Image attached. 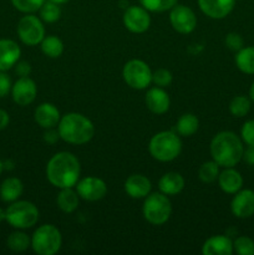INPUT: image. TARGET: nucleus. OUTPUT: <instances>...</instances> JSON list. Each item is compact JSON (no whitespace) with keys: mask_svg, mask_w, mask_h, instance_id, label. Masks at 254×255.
I'll use <instances>...</instances> for the list:
<instances>
[{"mask_svg":"<svg viewBox=\"0 0 254 255\" xmlns=\"http://www.w3.org/2000/svg\"><path fill=\"white\" fill-rule=\"evenodd\" d=\"M11 79L5 74V71H0V99L7 96L11 91Z\"/></svg>","mask_w":254,"mask_h":255,"instance_id":"obj_38","label":"nucleus"},{"mask_svg":"<svg viewBox=\"0 0 254 255\" xmlns=\"http://www.w3.org/2000/svg\"><path fill=\"white\" fill-rule=\"evenodd\" d=\"M233 249L239 255H254V241L246 236L238 237L233 242Z\"/></svg>","mask_w":254,"mask_h":255,"instance_id":"obj_33","label":"nucleus"},{"mask_svg":"<svg viewBox=\"0 0 254 255\" xmlns=\"http://www.w3.org/2000/svg\"><path fill=\"white\" fill-rule=\"evenodd\" d=\"M125 82L131 89L144 90L152 82V71L142 60H129L122 70Z\"/></svg>","mask_w":254,"mask_h":255,"instance_id":"obj_8","label":"nucleus"},{"mask_svg":"<svg viewBox=\"0 0 254 255\" xmlns=\"http://www.w3.org/2000/svg\"><path fill=\"white\" fill-rule=\"evenodd\" d=\"M15 72L20 77H27L31 74V66L26 61H17L15 65Z\"/></svg>","mask_w":254,"mask_h":255,"instance_id":"obj_39","label":"nucleus"},{"mask_svg":"<svg viewBox=\"0 0 254 255\" xmlns=\"http://www.w3.org/2000/svg\"><path fill=\"white\" fill-rule=\"evenodd\" d=\"M80 162L70 152H59L47 162L46 178L56 188H72L80 178Z\"/></svg>","mask_w":254,"mask_h":255,"instance_id":"obj_1","label":"nucleus"},{"mask_svg":"<svg viewBox=\"0 0 254 255\" xmlns=\"http://www.w3.org/2000/svg\"><path fill=\"white\" fill-rule=\"evenodd\" d=\"M24 191L22 182L16 177H9L0 186V198L6 203L17 201Z\"/></svg>","mask_w":254,"mask_h":255,"instance_id":"obj_23","label":"nucleus"},{"mask_svg":"<svg viewBox=\"0 0 254 255\" xmlns=\"http://www.w3.org/2000/svg\"><path fill=\"white\" fill-rule=\"evenodd\" d=\"M142 6L152 12H163L171 10L177 4V0H139Z\"/></svg>","mask_w":254,"mask_h":255,"instance_id":"obj_32","label":"nucleus"},{"mask_svg":"<svg viewBox=\"0 0 254 255\" xmlns=\"http://www.w3.org/2000/svg\"><path fill=\"white\" fill-rule=\"evenodd\" d=\"M60 138L71 144H85L95 134L94 124L86 116L77 112H70L60 119L57 125Z\"/></svg>","mask_w":254,"mask_h":255,"instance_id":"obj_3","label":"nucleus"},{"mask_svg":"<svg viewBox=\"0 0 254 255\" xmlns=\"http://www.w3.org/2000/svg\"><path fill=\"white\" fill-rule=\"evenodd\" d=\"M219 164L216 161L204 162L198 169V178L203 183H213L218 179Z\"/></svg>","mask_w":254,"mask_h":255,"instance_id":"obj_31","label":"nucleus"},{"mask_svg":"<svg viewBox=\"0 0 254 255\" xmlns=\"http://www.w3.org/2000/svg\"><path fill=\"white\" fill-rule=\"evenodd\" d=\"M241 136L244 143L254 146V120H249L243 125L241 129Z\"/></svg>","mask_w":254,"mask_h":255,"instance_id":"obj_36","label":"nucleus"},{"mask_svg":"<svg viewBox=\"0 0 254 255\" xmlns=\"http://www.w3.org/2000/svg\"><path fill=\"white\" fill-rule=\"evenodd\" d=\"M50 1H54V2H56V4L61 5V4H65V2H67L69 0H50Z\"/></svg>","mask_w":254,"mask_h":255,"instance_id":"obj_45","label":"nucleus"},{"mask_svg":"<svg viewBox=\"0 0 254 255\" xmlns=\"http://www.w3.org/2000/svg\"><path fill=\"white\" fill-rule=\"evenodd\" d=\"M76 192L84 201L96 202L107 193V186L104 179L97 177H85L76 183Z\"/></svg>","mask_w":254,"mask_h":255,"instance_id":"obj_12","label":"nucleus"},{"mask_svg":"<svg viewBox=\"0 0 254 255\" xmlns=\"http://www.w3.org/2000/svg\"><path fill=\"white\" fill-rule=\"evenodd\" d=\"M7 248L12 252H16V253H21V252L26 251L29 247H31V239L29 238L27 234H25L24 232H14V233L10 234L7 237Z\"/></svg>","mask_w":254,"mask_h":255,"instance_id":"obj_28","label":"nucleus"},{"mask_svg":"<svg viewBox=\"0 0 254 255\" xmlns=\"http://www.w3.org/2000/svg\"><path fill=\"white\" fill-rule=\"evenodd\" d=\"M40 44H41V51L44 52L45 56L50 57V59H57L64 52V42L55 35L45 36Z\"/></svg>","mask_w":254,"mask_h":255,"instance_id":"obj_27","label":"nucleus"},{"mask_svg":"<svg viewBox=\"0 0 254 255\" xmlns=\"http://www.w3.org/2000/svg\"><path fill=\"white\" fill-rule=\"evenodd\" d=\"M2 221H5V211L2 208H0V223Z\"/></svg>","mask_w":254,"mask_h":255,"instance_id":"obj_44","label":"nucleus"},{"mask_svg":"<svg viewBox=\"0 0 254 255\" xmlns=\"http://www.w3.org/2000/svg\"><path fill=\"white\" fill-rule=\"evenodd\" d=\"M5 221L16 229H29L39 221V209L27 201H15L5 211Z\"/></svg>","mask_w":254,"mask_h":255,"instance_id":"obj_5","label":"nucleus"},{"mask_svg":"<svg viewBox=\"0 0 254 255\" xmlns=\"http://www.w3.org/2000/svg\"><path fill=\"white\" fill-rule=\"evenodd\" d=\"M249 97H251L252 101L254 102V82H253V84H252L251 89H249Z\"/></svg>","mask_w":254,"mask_h":255,"instance_id":"obj_43","label":"nucleus"},{"mask_svg":"<svg viewBox=\"0 0 254 255\" xmlns=\"http://www.w3.org/2000/svg\"><path fill=\"white\" fill-rule=\"evenodd\" d=\"M218 184L224 193L236 194L243 187V177L233 167H227L219 173Z\"/></svg>","mask_w":254,"mask_h":255,"instance_id":"obj_21","label":"nucleus"},{"mask_svg":"<svg viewBox=\"0 0 254 255\" xmlns=\"http://www.w3.org/2000/svg\"><path fill=\"white\" fill-rule=\"evenodd\" d=\"M236 0H198V6L211 19H224L234 9Z\"/></svg>","mask_w":254,"mask_h":255,"instance_id":"obj_15","label":"nucleus"},{"mask_svg":"<svg viewBox=\"0 0 254 255\" xmlns=\"http://www.w3.org/2000/svg\"><path fill=\"white\" fill-rule=\"evenodd\" d=\"M146 106L152 114L163 115L168 111L171 100H169L168 94L164 91L162 87H152L147 91L146 97H144Z\"/></svg>","mask_w":254,"mask_h":255,"instance_id":"obj_16","label":"nucleus"},{"mask_svg":"<svg viewBox=\"0 0 254 255\" xmlns=\"http://www.w3.org/2000/svg\"><path fill=\"white\" fill-rule=\"evenodd\" d=\"M236 65L244 74L254 75V46L242 47L237 51Z\"/></svg>","mask_w":254,"mask_h":255,"instance_id":"obj_25","label":"nucleus"},{"mask_svg":"<svg viewBox=\"0 0 254 255\" xmlns=\"http://www.w3.org/2000/svg\"><path fill=\"white\" fill-rule=\"evenodd\" d=\"M40 19L42 21L47 22V24H52V22H56L57 20L61 17V9H60V5L56 4L54 1H45L42 4V6L40 7Z\"/></svg>","mask_w":254,"mask_h":255,"instance_id":"obj_30","label":"nucleus"},{"mask_svg":"<svg viewBox=\"0 0 254 255\" xmlns=\"http://www.w3.org/2000/svg\"><path fill=\"white\" fill-rule=\"evenodd\" d=\"M199 121L193 114H184L178 119L176 125V131L179 136L189 137L198 131Z\"/></svg>","mask_w":254,"mask_h":255,"instance_id":"obj_26","label":"nucleus"},{"mask_svg":"<svg viewBox=\"0 0 254 255\" xmlns=\"http://www.w3.org/2000/svg\"><path fill=\"white\" fill-rule=\"evenodd\" d=\"M16 31L19 39L29 46L40 44L45 37V27L41 19L32 14L25 15L19 20Z\"/></svg>","mask_w":254,"mask_h":255,"instance_id":"obj_9","label":"nucleus"},{"mask_svg":"<svg viewBox=\"0 0 254 255\" xmlns=\"http://www.w3.org/2000/svg\"><path fill=\"white\" fill-rule=\"evenodd\" d=\"M173 76H172L171 71L167 69H158L154 72H152V82L158 87H167L171 85Z\"/></svg>","mask_w":254,"mask_h":255,"instance_id":"obj_35","label":"nucleus"},{"mask_svg":"<svg viewBox=\"0 0 254 255\" xmlns=\"http://www.w3.org/2000/svg\"><path fill=\"white\" fill-rule=\"evenodd\" d=\"M232 213L237 218H249L254 214V191L241 189L234 194L231 202Z\"/></svg>","mask_w":254,"mask_h":255,"instance_id":"obj_14","label":"nucleus"},{"mask_svg":"<svg viewBox=\"0 0 254 255\" xmlns=\"http://www.w3.org/2000/svg\"><path fill=\"white\" fill-rule=\"evenodd\" d=\"M124 25L128 31L134 34H142L147 31L151 25V16L148 14V10L143 6H132L127 7L124 14Z\"/></svg>","mask_w":254,"mask_h":255,"instance_id":"obj_11","label":"nucleus"},{"mask_svg":"<svg viewBox=\"0 0 254 255\" xmlns=\"http://www.w3.org/2000/svg\"><path fill=\"white\" fill-rule=\"evenodd\" d=\"M151 181L143 174H132L125 182V192L131 198H146L151 193Z\"/></svg>","mask_w":254,"mask_h":255,"instance_id":"obj_18","label":"nucleus"},{"mask_svg":"<svg viewBox=\"0 0 254 255\" xmlns=\"http://www.w3.org/2000/svg\"><path fill=\"white\" fill-rule=\"evenodd\" d=\"M242 139L234 132L223 131L217 133L211 142V154L219 167H234L243 157Z\"/></svg>","mask_w":254,"mask_h":255,"instance_id":"obj_2","label":"nucleus"},{"mask_svg":"<svg viewBox=\"0 0 254 255\" xmlns=\"http://www.w3.org/2000/svg\"><path fill=\"white\" fill-rule=\"evenodd\" d=\"M10 1L19 11L25 12V14H32V12L40 10V7L46 0H10Z\"/></svg>","mask_w":254,"mask_h":255,"instance_id":"obj_34","label":"nucleus"},{"mask_svg":"<svg viewBox=\"0 0 254 255\" xmlns=\"http://www.w3.org/2000/svg\"><path fill=\"white\" fill-rule=\"evenodd\" d=\"M34 119L40 127L46 129L57 126L61 116H60V111L55 105L44 102L35 109Z\"/></svg>","mask_w":254,"mask_h":255,"instance_id":"obj_19","label":"nucleus"},{"mask_svg":"<svg viewBox=\"0 0 254 255\" xmlns=\"http://www.w3.org/2000/svg\"><path fill=\"white\" fill-rule=\"evenodd\" d=\"M61 233L52 224H44L39 227L31 237L32 251L39 255L56 254L61 248Z\"/></svg>","mask_w":254,"mask_h":255,"instance_id":"obj_7","label":"nucleus"},{"mask_svg":"<svg viewBox=\"0 0 254 255\" xmlns=\"http://www.w3.org/2000/svg\"><path fill=\"white\" fill-rule=\"evenodd\" d=\"M21 50L15 41L0 39V71H7L19 61Z\"/></svg>","mask_w":254,"mask_h":255,"instance_id":"obj_17","label":"nucleus"},{"mask_svg":"<svg viewBox=\"0 0 254 255\" xmlns=\"http://www.w3.org/2000/svg\"><path fill=\"white\" fill-rule=\"evenodd\" d=\"M60 139V133L59 131L52 128H46V132L44 133V141L49 144H55Z\"/></svg>","mask_w":254,"mask_h":255,"instance_id":"obj_40","label":"nucleus"},{"mask_svg":"<svg viewBox=\"0 0 254 255\" xmlns=\"http://www.w3.org/2000/svg\"><path fill=\"white\" fill-rule=\"evenodd\" d=\"M79 194L72 188H61L60 193L57 194L56 203L59 208L65 213H72L79 207Z\"/></svg>","mask_w":254,"mask_h":255,"instance_id":"obj_24","label":"nucleus"},{"mask_svg":"<svg viewBox=\"0 0 254 255\" xmlns=\"http://www.w3.org/2000/svg\"><path fill=\"white\" fill-rule=\"evenodd\" d=\"M242 158L251 166H254V146H248V148L243 151V157Z\"/></svg>","mask_w":254,"mask_h":255,"instance_id":"obj_41","label":"nucleus"},{"mask_svg":"<svg viewBox=\"0 0 254 255\" xmlns=\"http://www.w3.org/2000/svg\"><path fill=\"white\" fill-rule=\"evenodd\" d=\"M2 169H4V163L1 162V159H0V174H1Z\"/></svg>","mask_w":254,"mask_h":255,"instance_id":"obj_46","label":"nucleus"},{"mask_svg":"<svg viewBox=\"0 0 254 255\" xmlns=\"http://www.w3.org/2000/svg\"><path fill=\"white\" fill-rule=\"evenodd\" d=\"M37 87L32 79L27 77H20L11 87L12 100L19 106H27L32 104L36 97Z\"/></svg>","mask_w":254,"mask_h":255,"instance_id":"obj_13","label":"nucleus"},{"mask_svg":"<svg viewBox=\"0 0 254 255\" xmlns=\"http://www.w3.org/2000/svg\"><path fill=\"white\" fill-rule=\"evenodd\" d=\"M148 151L157 161L171 162L181 153L182 141L173 131L158 132L149 141Z\"/></svg>","mask_w":254,"mask_h":255,"instance_id":"obj_4","label":"nucleus"},{"mask_svg":"<svg viewBox=\"0 0 254 255\" xmlns=\"http://www.w3.org/2000/svg\"><path fill=\"white\" fill-rule=\"evenodd\" d=\"M226 45L232 51H239L244 45L243 37L237 32H229L226 36Z\"/></svg>","mask_w":254,"mask_h":255,"instance_id":"obj_37","label":"nucleus"},{"mask_svg":"<svg viewBox=\"0 0 254 255\" xmlns=\"http://www.w3.org/2000/svg\"><path fill=\"white\" fill-rule=\"evenodd\" d=\"M158 188L166 196H176L183 191L184 178L177 172H168L161 177Z\"/></svg>","mask_w":254,"mask_h":255,"instance_id":"obj_22","label":"nucleus"},{"mask_svg":"<svg viewBox=\"0 0 254 255\" xmlns=\"http://www.w3.org/2000/svg\"><path fill=\"white\" fill-rule=\"evenodd\" d=\"M252 100L251 97H247L244 95H239L232 99L229 104V111L234 117H244L251 111Z\"/></svg>","mask_w":254,"mask_h":255,"instance_id":"obj_29","label":"nucleus"},{"mask_svg":"<svg viewBox=\"0 0 254 255\" xmlns=\"http://www.w3.org/2000/svg\"><path fill=\"white\" fill-rule=\"evenodd\" d=\"M144 219L152 226H162L169 219L172 214V204L168 197L159 193H149L144 198L142 208Z\"/></svg>","mask_w":254,"mask_h":255,"instance_id":"obj_6","label":"nucleus"},{"mask_svg":"<svg viewBox=\"0 0 254 255\" xmlns=\"http://www.w3.org/2000/svg\"><path fill=\"white\" fill-rule=\"evenodd\" d=\"M233 252V242L227 236L211 237L202 247L204 255H232Z\"/></svg>","mask_w":254,"mask_h":255,"instance_id":"obj_20","label":"nucleus"},{"mask_svg":"<svg viewBox=\"0 0 254 255\" xmlns=\"http://www.w3.org/2000/svg\"><path fill=\"white\" fill-rule=\"evenodd\" d=\"M169 21L179 34H191L197 26L196 14L186 5H174L169 12Z\"/></svg>","mask_w":254,"mask_h":255,"instance_id":"obj_10","label":"nucleus"},{"mask_svg":"<svg viewBox=\"0 0 254 255\" xmlns=\"http://www.w3.org/2000/svg\"><path fill=\"white\" fill-rule=\"evenodd\" d=\"M9 122H10L9 114H7L5 110L0 109V131L6 128L7 125H9Z\"/></svg>","mask_w":254,"mask_h":255,"instance_id":"obj_42","label":"nucleus"}]
</instances>
